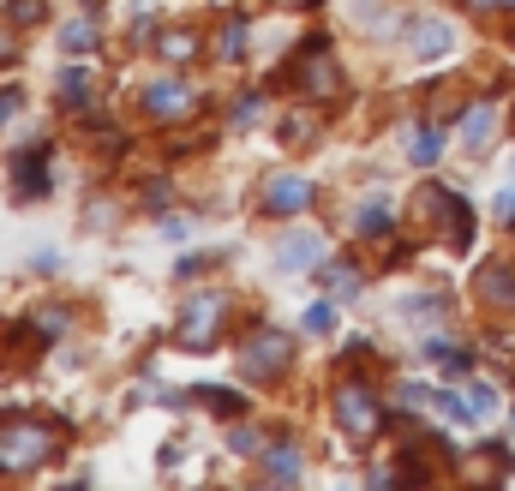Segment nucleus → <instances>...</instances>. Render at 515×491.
Instances as JSON below:
<instances>
[{"label": "nucleus", "mask_w": 515, "mask_h": 491, "mask_svg": "<svg viewBox=\"0 0 515 491\" xmlns=\"http://www.w3.org/2000/svg\"><path fill=\"white\" fill-rule=\"evenodd\" d=\"M510 174H515V156H510Z\"/></svg>", "instance_id": "nucleus-33"}, {"label": "nucleus", "mask_w": 515, "mask_h": 491, "mask_svg": "<svg viewBox=\"0 0 515 491\" xmlns=\"http://www.w3.org/2000/svg\"><path fill=\"white\" fill-rule=\"evenodd\" d=\"M492 126H498V108H492V102H474V108L462 114V144L480 150V144L492 138Z\"/></svg>", "instance_id": "nucleus-10"}, {"label": "nucleus", "mask_w": 515, "mask_h": 491, "mask_svg": "<svg viewBox=\"0 0 515 491\" xmlns=\"http://www.w3.org/2000/svg\"><path fill=\"white\" fill-rule=\"evenodd\" d=\"M246 54V18H228V30H222V60H240Z\"/></svg>", "instance_id": "nucleus-22"}, {"label": "nucleus", "mask_w": 515, "mask_h": 491, "mask_svg": "<svg viewBox=\"0 0 515 491\" xmlns=\"http://www.w3.org/2000/svg\"><path fill=\"white\" fill-rule=\"evenodd\" d=\"M258 204H264L270 216H294V210L312 204V180H306V174H264Z\"/></svg>", "instance_id": "nucleus-3"}, {"label": "nucleus", "mask_w": 515, "mask_h": 491, "mask_svg": "<svg viewBox=\"0 0 515 491\" xmlns=\"http://www.w3.org/2000/svg\"><path fill=\"white\" fill-rule=\"evenodd\" d=\"M420 354H426V360H438L450 378H462V372L474 366V360H468V348H456L450 336H426V348H420Z\"/></svg>", "instance_id": "nucleus-11"}, {"label": "nucleus", "mask_w": 515, "mask_h": 491, "mask_svg": "<svg viewBox=\"0 0 515 491\" xmlns=\"http://www.w3.org/2000/svg\"><path fill=\"white\" fill-rule=\"evenodd\" d=\"M444 222H450L456 246H468V240H474V216H468V198H462V192H444Z\"/></svg>", "instance_id": "nucleus-14"}, {"label": "nucleus", "mask_w": 515, "mask_h": 491, "mask_svg": "<svg viewBox=\"0 0 515 491\" xmlns=\"http://www.w3.org/2000/svg\"><path fill=\"white\" fill-rule=\"evenodd\" d=\"M222 312H228V300L222 294H198V300H186V318H180V342L198 354L210 336H216V324H222Z\"/></svg>", "instance_id": "nucleus-4"}, {"label": "nucleus", "mask_w": 515, "mask_h": 491, "mask_svg": "<svg viewBox=\"0 0 515 491\" xmlns=\"http://www.w3.org/2000/svg\"><path fill=\"white\" fill-rule=\"evenodd\" d=\"M12 108H24V102H18V90H0V120H6Z\"/></svg>", "instance_id": "nucleus-31"}, {"label": "nucleus", "mask_w": 515, "mask_h": 491, "mask_svg": "<svg viewBox=\"0 0 515 491\" xmlns=\"http://www.w3.org/2000/svg\"><path fill=\"white\" fill-rule=\"evenodd\" d=\"M192 396H198L204 408H216V414H240V408H246V402H240L234 390H192Z\"/></svg>", "instance_id": "nucleus-24"}, {"label": "nucleus", "mask_w": 515, "mask_h": 491, "mask_svg": "<svg viewBox=\"0 0 515 491\" xmlns=\"http://www.w3.org/2000/svg\"><path fill=\"white\" fill-rule=\"evenodd\" d=\"M474 6H480V12H492V6H515V0H474Z\"/></svg>", "instance_id": "nucleus-32"}, {"label": "nucleus", "mask_w": 515, "mask_h": 491, "mask_svg": "<svg viewBox=\"0 0 515 491\" xmlns=\"http://www.w3.org/2000/svg\"><path fill=\"white\" fill-rule=\"evenodd\" d=\"M144 108H150V120L180 126V120H192L198 96H192V84H180V78H156V84L144 90Z\"/></svg>", "instance_id": "nucleus-2"}, {"label": "nucleus", "mask_w": 515, "mask_h": 491, "mask_svg": "<svg viewBox=\"0 0 515 491\" xmlns=\"http://www.w3.org/2000/svg\"><path fill=\"white\" fill-rule=\"evenodd\" d=\"M402 42H408L420 60H444V54L456 48V30H450L444 18H408V24H402Z\"/></svg>", "instance_id": "nucleus-5"}, {"label": "nucleus", "mask_w": 515, "mask_h": 491, "mask_svg": "<svg viewBox=\"0 0 515 491\" xmlns=\"http://www.w3.org/2000/svg\"><path fill=\"white\" fill-rule=\"evenodd\" d=\"M336 414H342V426H348V432H360V438H372V432H378V402H372L360 384H348V390L336 396Z\"/></svg>", "instance_id": "nucleus-7"}, {"label": "nucleus", "mask_w": 515, "mask_h": 491, "mask_svg": "<svg viewBox=\"0 0 515 491\" xmlns=\"http://www.w3.org/2000/svg\"><path fill=\"white\" fill-rule=\"evenodd\" d=\"M480 294L486 300H515V276L510 270H480Z\"/></svg>", "instance_id": "nucleus-19"}, {"label": "nucleus", "mask_w": 515, "mask_h": 491, "mask_svg": "<svg viewBox=\"0 0 515 491\" xmlns=\"http://www.w3.org/2000/svg\"><path fill=\"white\" fill-rule=\"evenodd\" d=\"M438 150H444V138H438L432 126H408V162L432 168V162H438Z\"/></svg>", "instance_id": "nucleus-13"}, {"label": "nucleus", "mask_w": 515, "mask_h": 491, "mask_svg": "<svg viewBox=\"0 0 515 491\" xmlns=\"http://www.w3.org/2000/svg\"><path fill=\"white\" fill-rule=\"evenodd\" d=\"M438 312H444V306H438V294H420V300L408 306V318H414V324H426V318H438Z\"/></svg>", "instance_id": "nucleus-27"}, {"label": "nucleus", "mask_w": 515, "mask_h": 491, "mask_svg": "<svg viewBox=\"0 0 515 491\" xmlns=\"http://www.w3.org/2000/svg\"><path fill=\"white\" fill-rule=\"evenodd\" d=\"M60 42H66L72 54H90V48H96V24H90V18H78V24H66V36H60Z\"/></svg>", "instance_id": "nucleus-20"}, {"label": "nucleus", "mask_w": 515, "mask_h": 491, "mask_svg": "<svg viewBox=\"0 0 515 491\" xmlns=\"http://www.w3.org/2000/svg\"><path fill=\"white\" fill-rule=\"evenodd\" d=\"M432 408L450 420V426H474V408H468V396H450V390H432Z\"/></svg>", "instance_id": "nucleus-17"}, {"label": "nucleus", "mask_w": 515, "mask_h": 491, "mask_svg": "<svg viewBox=\"0 0 515 491\" xmlns=\"http://www.w3.org/2000/svg\"><path fill=\"white\" fill-rule=\"evenodd\" d=\"M288 360H294V348H288V336H276V330H258L252 348H246V372H252V378H276V372H288Z\"/></svg>", "instance_id": "nucleus-6"}, {"label": "nucleus", "mask_w": 515, "mask_h": 491, "mask_svg": "<svg viewBox=\"0 0 515 491\" xmlns=\"http://www.w3.org/2000/svg\"><path fill=\"white\" fill-rule=\"evenodd\" d=\"M42 18V0H12V24H36Z\"/></svg>", "instance_id": "nucleus-29"}, {"label": "nucleus", "mask_w": 515, "mask_h": 491, "mask_svg": "<svg viewBox=\"0 0 515 491\" xmlns=\"http://www.w3.org/2000/svg\"><path fill=\"white\" fill-rule=\"evenodd\" d=\"M258 108H264L258 96H240V102H234V126H252V120H258Z\"/></svg>", "instance_id": "nucleus-28"}, {"label": "nucleus", "mask_w": 515, "mask_h": 491, "mask_svg": "<svg viewBox=\"0 0 515 491\" xmlns=\"http://www.w3.org/2000/svg\"><path fill=\"white\" fill-rule=\"evenodd\" d=\"M12 192L18 198H42L48 192V150H24L12 162Z\"/></svg>", "instance_id": "nucleus-8"}, {"label": "nucleus", "mask_w": 515, "mask_h": 491, "mask_svg": "<svg viewBox=\"0 0 515 491\" xmlns=\"http://www.w3.org/2000/svg\"><path fill=\"white\" fill-rule=\"evenodd\" d=\"M54 90H60V102H72V108H90V78H84V66H66Z\"/></svg>", "instance_id": "nucleus-16"}, {"label": "nucleus", "mask_w": 515, "mask_h": 491, "mask_svg": "<svg viewBox=\"0 0 515 491\" xmlns=\"http://www.w3.org/2000/svg\"><path fill=\"white\" fill-rule=\"evenodd\" d=\"M288 6H300V0H288Z\"/></svg>", "instance_id": "nucleus-34"}, {"label": "nucleus", "mask_w": 515, "mask_h": 491, "mask_svg": "<svg viewBox=\"0 0 515 491\" xmlns=\"http://www.w3.org/2000/svg\"><path fill=\"white\" fill-rule=\"evenodd\" d=\"M54 426H42V420H6L0 426V474H30V468H42L48 456H54Z\"/></svg>", "instance_id": "nucleus-1"}, {"label": "nucleus", "mask_w": 515, "mask_h": 491, "mask_svg": "<svg viewBox=\"0 0 515 491\" xmlns=\"http://www.w3.org/2000/svg\"><path fill=\"white\" fill-rule=\"evenodd\" d=\"M468 408H474V420H492L498 414V390L492 384H468Z\"/></svg>", "instance_id": "nucleus-21"}, {"label": "nucleus", "mask_w": 515, "mask_h": 491, "mask_svg": "<svg viewBox=\"0 0 515 491\" xmlns=\"http://www.w3.org/2000/svg\"><path fill=\"white\" fill-rule=\"evenodd\" d=\"M498 216H504V222H515V186H504V192H498Z\"/></svg>", "instance_id": "nucleus-30"}, {"label": "nucleus", "mask_w": 515, "mask_h": 491, "mask_svg": "<svg viewBox=\"0 0 515 491\" xmlns=\"http://www.w3.org/2000/svg\"><path fill=\"white\" fill-rule=\"evenodd\" d=\"M276 264H282V270H318V264H324V240H318L312 228H306V234H288L282 252H276Z\"/></svg>", "instance_id": "nucleus-9"}, {"label": "nucleus", "mask_w": 515, "mask_h": 491, "mask_svg": "<svg viewBox=\"0 0 515 491\" xmlns=\"http://www.w3.org/2000/svg\"><path fill=\"white\" fill-rule=\"evenodd\" d=\"M264 474H270V480H294V474H300V450H294V444H270V450H264Z\"/></svg>", "instance_id": "nucleus-15"}, {"label": "nucleus", "mask_w": 515, "mask_h": 491, "mask_svg": "<svg viewBox=\"0 0 515 491\" xmlns=\"http://www.w3.org/2000/svg\"><path fill=\"white\" fill-rule=\"evenodd\" d=\"M354 228H360V234H384V228H390V204H384V198H366L360 216H354Z\"/></svg>", "instance_id": "nucleus-18"}, {"label": "nucleus", "mask_w": 515, "mask_h": 491, "mask_svg": "<svg viewBox=\"0 0 515 491\" xmlns=\"http://www.w3.org/2000/svg\"><path fill=\"white\" fill-rule=\"evenodd\" d=\"M330 294H336V300L360 294V270H348V264H330Z\"/></svg>", "instance_id": "nucleus-23"}, {"label": "nucleus", "mask_w": 515, "mask_h": 491, "mask_svg": "<svg viewBox=\"0 0 515 491\" xmlns=\"http://www.w3.org/2000/svg\"><path fill=\"white\" fill-rule=\"evenodd\" d=\"M192 48H198V36H186V30H168V36H162V54H174V60L192 54Z\"/></svg>", "instance_id": "nucleus-26"}, {"label": "nucleus", "mask_w": 515, "mask_h": 491, "mask_svg": "<svg viewBox=\"0 0 515 491\" xmlns=\"http://www.w3.org/2000/svg\"><path fill=\"white\" fill-rule=\"evenodd\" d=\"M300 84H306L312 96H336V90H342V78H336V66H330L324 54H318V60H306V72H300Z\"/></svg>", "instance_id": "nucleus-12"}, {"label": "nucleus", "mask_w": 515, "mask_h": 491, "mask_svg": "<svg viewBox=\"0 0 515 491\" xmlns=\"http://www.w3.org/2000/svg\"><path fill=\"white\" fill-rule=\"evenodd\" d=\"M330 330H336V306L324 300V306H312V312H306V336H330Z\"/></svg>", "instance_id": "nucleus-25"}]
</instances>
